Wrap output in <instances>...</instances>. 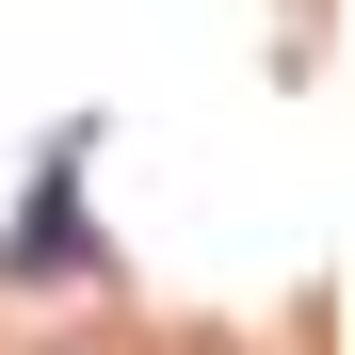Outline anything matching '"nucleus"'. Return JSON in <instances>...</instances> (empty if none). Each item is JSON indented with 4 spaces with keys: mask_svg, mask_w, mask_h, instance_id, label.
<instances>
[{
    "mask_svg": "<svg viewBox=\"0 0 355 355\" xmlns=\"http://www.w3.org/2000/svg\"><path fill=\"white\" fill-rule=\"evenodd\" d=\"M97 243H81V194H65V178H49V194H33V226H17V275H81Z\"/></svg>",
    "mask_w": 355,
    "mask_h": 355,
    "instance_id": "nucleus-1",
    "label": "nucleus"
}]
</instances>
